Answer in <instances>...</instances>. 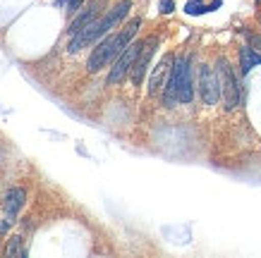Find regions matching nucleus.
<instances>
[{"mask_svg": "<svg viewBox=\"0 0 261 258\" xmlns=\"http://www.w3.org/2000/svg\"><path fill=\"white\" fill-rule=\"evenodd\" d=\"M82 3H84V0H67V12H70V15H74V12L82 8Z\"/></svg>", "mask_w": 261, "mask_h": 258, "instance_id": "obj_15", "label": "nucleus"}, {"mask_svg": "<svg viewBox=\"0 0 261 258\" xmlns=\"http://www.w3.org/2000/svg\"><path fill=\"white\" fill-rule=\"evenodd\" d=\"M194 91H192V77H190V58H177L175 67L168 74L166 84V108H175V103H190Z\"/></svg>", "mask_w": 261, "mask_h": 258, "instance_id": "obj_3", "label": "nucleus"}, {"mask_svg": "<svg viewBox=\"0 0 261 258\" xmlns=\"http://www.w3.org/2000/svg\"><path fill=\"white\" fill-rule=\"evenodd\" d=\"M129 8H132V3H129V0H122L118 8H113L108 15L103 17V19H96V22L87 24L82 32H77L74 36H72V41H70V53H80L84 46H89V43H94L96 39L106 36V34L111 32L113 26H118V22H122V19H125L127 12H129Z\"/></svg>", "mask_w": 261, "mask_h": 258, "instance_id": "obj_1", "label": "nucleus"}, {"mask_svg": "<svg viewBox=\"0 0 261 258\" xmlns=\"http://www.w3.org/2000/svg\"><path fill=\"white\" fill-rule=\"evenodd\" d=\"M106 3H108V0H91V5H89V8L84 10V12H82V15L77 17L74 22L70 24V29H67V34H70V36H74V34L82 32V29H84L87 24L96 22V19H98V15H101V10L106 8Z\"/></svg>", "mask_w": 261, "mask_h": 258, "instance_id": "obj_8", "label": "nucleus"}, {"mask_svg": "<svg viewBox=\"0 0 261 258\" xmlns=\"http://www.w3.org/2000/svg\"><path fill=\"white\" fill-rule=\"evenodd\" d=\"M19 244H22V237L15 235V237H10V244H8V249H5V256H19L22 251H19Z\"/></svg>", "mask_w": 261, "mask_h": 258, "instance_id": "obj_13", "label": "nucleus"}, {"mask_svg": "<svg viewBox=\"0 0 261 258\" xmlns=\"http://www.w3.org/2000/svg\"><path fill=\"white\" fill-rule=\"evenodd\" d=\"M159 8H161V12H163V15H170V12L175 10V3H173V0H161Z\"/></svg>", "mask_w": 261, "mask_h": 258, "instance_id": "obj_14", "label": "nucleus"}, {"mask_svg": "<svg viewBox=\"0 0 261 258\" xmlns=\"http://www.w3.org/2000/svg\"><path fill=\"white\" fill-rule=\"evenodd\" d=\"M170 63H173V55H166V58L161 60V65H156V72H153L151 84H149V91H151V94H156L161 86H163V79H166V74L170 72V67H168Z\"/></svg>", "mask_w": 261, "mask_h": 258, "instance_id": "obj_10", "label": "nucleus"}, {"mask_svg": "<svg viewBox=\"0 0 261 258\" xmlns=\"http://www.w3.org/2000/svg\"><path fill=\"white\" fill-rule=\"evenodd\" d=\"M216 72H218V79H221V96L223 103H225V110H235L240 105V86L225 58H218V70Z\"/></svg>", "mask_w": 261, "mask_h": 258, "instance_id": "obj_4", "label": "nucleus"}, {"mask_svg": "<svg viewBox=\"0 0 261 258\" xmlns=\"http://www.w3.org/2000/svg\"><path fill=\"white\" fill-rule=\"evenodd\" d=\"M22 206H24V191L22 189H10L8 194H5V213H8V218L15 222L17 218V213L22 211Z\"/></svg>", "mask_w": 261, "mask_h": 258, "instance_id": "obj_9", "label": "nucleus"}, {"mask_svg": "<svg viewBox=\"0 0 261 258\" xmlns=\"http://www.w3.org/2000/svg\"><path fill=\"white\" fill-rule=\"evenodd\" d=\"M156 46H159V39H156V36H149V39L142 43V48H139L137 60H135V65H132V70H129V79H132L135 86H139L144 81V74L149 70V63H151V58H153Z\"/></svg>", "mask_w": 261, "mask_h": 258, "instance_id": "obj_6", "label": "nucleus"}, {"mask_svg": "<svg viewBox=\"0 0 261 258\" xmlns=\"http://www.w3.org/2000/svg\"><path fill=\"white\" fill-rule=\"evenodd\" d=\"M221 8V0H216L211 5H201V0H190L187 5H185V12L187 15H206V12H214V10Z\"/></svg>", "mask_w": 261, "mask_h": 258, "instance_id": "obj_12", "label": "nucleus"}, {"mask_svg": "<svg viewBox=\"0 0 261 258\" xmlns=\"http://www.w3.org/2000/svg\"><path fill=\"white\" fill-rule=\"evenodd\" d=\"M256 65H261V53L252 50L249 46L240 48V70H242V74H249V70L256 67Z\"/></svg>", "mask_w": 261, "mask_h": 258, "instance_id": "obj_11", "label": "nucleus"}, {"mask_svg": "<svg viewBox=\"0 0 261 258\" xmlns=\"http://www.w3.org/2000/svg\"><path fill=\"white\" fill-rule=\"evenodd\" d=\"M199 94H201V101L206 105H216L218 98H221V79H218V72L211 70L208 65H201V72H199Z\"/></svg>", "mask_w": 261, "mask_h": 258, "instance_id": "obj_5", "label": "nucleus"}, {"mask_svg": "<svg viewBox=\"0 0 261 258\" xmlns=\"http://www.w3.org/2000/svg\"><path fill=\"white\" fill-rule=\"evenodd\" d=\"M139 48H142V43H129V46H127L125 50L118 55V60H115V65H113L111 74H108V84H111V86L120 84V81L129 74V70H132V65H135V60H137Z\"/></svg>", "mask_w": 261, "mask_h": 258, "instance_id": "obj_7", "label": "nucleus"}, {"mask_svg": "<svg viewBox=\"0 0 261 258\" xmlns=\"http://www.w3.org/2000/svg\"><path fill=\"white\" fill-rule=\"evenodd\" d=\"M259 3H261V0H259Z\"/></svg>", "mask_w": 261, "mask_h": 258, "instance_id": "obj_17", "label": "nucleus"}, {"mask_svg": "<svg viewBox=\"0 0 261 258\" xmlns=\"http://www.w3.org/2000/svg\"><path fill=\"white\" fill-rule=\"evenodd\" d=\"M10 225H12V220H10V218H5V220H3V222H0V235H8Z\"/></svg>", "mask_w": 261, "mask_h": 258, "instance_id": "obj_16", "label": "nucleus"}, {"mask_svg": "<svg viewBox=\"0 0 261 258\" xmlns=\"http://www.w3.org/2000/svg\"><path fill=\"white\" fill-rule=\"evenodd\" d=\"M139 26H142V19H132V22L127 24L120 34H113V36H108L103 43H98L96 50L91 53V58H89L87 70L89 72H98L101 67H106V65L111 63L113 58H118V55L132 43V36L137 34Z\"/></svg>", "mask_w": 261, "mask_h": 258, "instance_id": "obj_2", "label": "nucleus"}]
</instances>
